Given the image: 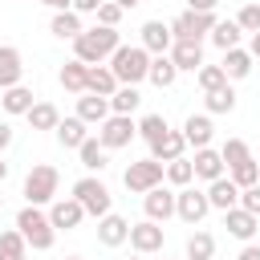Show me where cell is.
<instances>
[{"instance_id":"6da1fadb","label":"cell","mask_w":260,"mask_h":260,"mask_svg":"<svg viewBox=\"0 0 260 260\" xmlns=\"http://www.w3.org/2000/svg\"><path fill=\"white\" fill-rule=\"evenodd\" d=\"M118 45H122L118 28L93 24V28H85V32L73 41V57H77V61H85V65H102L106 57H114V53H118Z\"/></svg>"},{"instance_id":"7a4b0ae2","label":"cell","mask_w":260,"mask_h":260,"mask_svg":"<svg viewBox=\"0 0 260 260\" xmlns=\"http://www.w3.org/2000/svg\"><path fill=\"white\" fill-rule=\"evenodd\" d=\"M16 232L24 236V244H28L32 252H49V248H53V240H57L53 219H49L41 207H32V203H24V207L16 211Z\"/></svg>"},{"instance_id":"3957f363","label":"cell","mask_w":260,"mask_h":260,"mask_svg":"<svg viewBox=\"0 0 260 260\" xmlns=\"http://www.w3.org/2000/svg\"><path fill=\"white\" fill-rule=\"evenodd\" d=\"M110 69H114L118 85H138L150 73V53L142 45H118V53L110 57Z\"/></svg>"},{"instance_id":"277c9868","label":"cell","mask_w":260,"mask_h":260,"mask_svg":"<svg viewBox=\"0 0 260 260\" xmlns=\"http://www.w3.org/2000/svg\"><path fill=\"white\" fill-rule=\"evenodd\" d=\"M57 187H61V175H57V167H49V162H37V167L24 175V203H32V207H41V203H53V199H57Z\"/></svg>"},{"instance_id":"5b68a950","label":"cell","mask_w":260,"mask_h":260,"mask_svg":"<svg viewBox=\"0 0 260 260\" xmlns=\"http://www.w3.org/2000/svg\"><path fill=\"white\" fill-rule=\"evenodd\" d=\"M73 199H77V203L85 207V215H93V219H102V215L114 211V195H110V187H106L102 179H93V175H85V179L73 183Z\"/></svg>"},{"instance_id":"8992f818","label":"cell","mask_w":260,"mask_h":260,"mask_svg":"<svg viewBox=\"0 0 260 260\" xmlns=\"http://www.w3.org/2000/svg\"><path fill=\"white\" fill-rule=\"evenodd\" d=\"M162 179H167V167L154 162V158H138V162H130L126 175H122L126 191H134V195H146V191L162 187Z\"/></svg>"},{"instance_id":"52a82bcc","label":"cell","mask_w":260,"mask_h":260,"mask_svg":"<svg viewBox=\"0 0 260 260\" xmlns=\"http://www.w3.org/2000/svg\"><path fill=\"white\" fill-rule=\"evenodd\" d=\"M219 24V16L215 12H179L175 20H171V32H175V41H203V37H211V28Z\"/></svg>"},{"instance_id":"ba28073f","label":"cell","mask_w":260,"mask_h":260,"mask_svg":"<svg viewBox=\"0 0 260 260\" xmlns=\"http://www.w3.org/2000/svg\"><path fill=\"white\" fill-rule=\"evenodd\" d=\"M134 134H138V122L126 118V114H110V118L98 126V142H102L106 150H122V146H130Z\"/></svg>"},{"instance_id":"9c48e42d","label":"cell","mask_w":260,"mask_h":260,"mask_svg":"<svg viewBox=\"0 0 260 260\" xmlns=\"http://www.w3.org/2000/svg\"><path fill=\"white\" fill-rule=\"evenodd\" d=\"M207 211H211L207 191H199V187H179V191H175V215H179L183 223H191V228H195Z\"/></svg>"},{"instance_id":"30bf717a","label":"cell","mask_w":260,"mask_h":260,"mask_svg":"<svg viewBox=\"0 0 260 260\" xmlns=\"http://www.w3.org/2000/svg\"><path fill=\"white\" fill-rule=\"evenodd\" d=\"M49 219H53L57 232H73V228L85 219V207H81L73 195H65V199H53V203H49Z\"/></svg>"},{"instance_id":"8fae6325","label":"cell","mask_w":260,"mask_h":260,"mask_svg":"<svg viewBox=\"0 0 260 260\" xmlns=\"http://www.w3.org/2000/svg\"><path fill=\"white\" fill-rule=\"evenodd\" d=\"M130 248H134L138 256H150V252H158V248H162V223H154V219L130 223Z\"/></svg>"},{"instance_id":"7c38bea8","label":"cell","mask_w":260,"mask_h":260,"mask_svg":"<svg viewBox=\"0 0 260 260\" xmlns=\"http://www.w3.org/2000/svg\"><path fill=\"white\" fill-rule=\"evenodd\" d=\"M138 32H142V49H146L150 57L171 53V45H175V32H171V24H167V20H146Z\"/></svg>"},{"instance_id":"4fadbf2b","label":"cell","mask_w":260,"mask_h":260,"mask_svg":"<svg viewBox=\"0 0 260 260\" xmlns=\"http://www.w3.org/2000/svg\"><path fill=\"white\" fill-rule=\"evenodd\" d=\"M223 228H228V236H236L240 244H252V236L260 232V215H252V211H244V207H232V211H223Z\"/></svg>"},{"instance_id":"5bb4252c","label":"cell","mask_w":260,"mask_h":260,"mask_svg":"<svg viewBox=\"0 0 260 260\" xmlns=\"http://www.w3.org/2000/svg\"><path fill=\"white\" fill-rule=\"evenodd\" d=\"M126 240H130V219H122L118 211H110V215L98 219V244L102 248H122Z\"/></svg>"},{"instance_id":"9a60e30c","label":"cell","mask_w":260,"mask_h":260,"mask_svg":"<svg viewBox=\"0 0 260 260\" xmlns=\"http://www.w3.org/2000/svg\"><path fill=\"white\" fill-rule=\"evenodd\" d=\"M171 61H175L179 73H199L203 69V41H175Z\"/></svg>"},{"instance_id":"2e32d148","label":"cell","mask_w":260,"mask_h":260,"mask_svg":"<svg viewBox=\"0 0 260 260\" xmlns=\"http://www.w3.org/2000/svg\"><path fill=\"white\" fill-rule=\"evenodd\" d=\"M142 211H146V219H154V223H167V219L175 215V191H167V187H154V191H146V195H142Z\"/></svg>"},{"instance_id":"e0dca14e","label":"cell","mask_w":260,"mask_h":260,"mask_svg":"<svg viewBox=\"0 0 260 260\" xmlns=\"http://www.w3.org/2000/svg\"><path fill=\"white\" fill-rule=\"evenodd\" d=\"M20 77H24V57H20V49H16V45H0V93L12 89V85H20Z\"/></svg>"},{"instance_id":"ac0fdd59","label":"cell","mask_w":260,"mask_h":260,"mask_svg":"<svg viewBox=\"0 0 260 260\" xmlns=\"http://www.w3.org/2000/svg\"><path fill=\"white\" fill-rule=\"evenodd\" d=\"M183 150H187V138H183V130H167L158 142H150V158L154 162H175V158H183Z\"/></svg>"},{"instance_id":"d6986e66","label":"cell","mask_w":260,"mask_h":260,"mask_svg":"<svg viewBox=\"0 0 260 260\" xmlns=\"http://www.w3.org/2000/svg\"><path fill=\"white\" fill-rule=\"evenodd\" d=\"M207 203H211L215 211H232V207H240V187L232 183V175L207 183Z\"/></svg>"},{"instance_id":"ffe728a7","label":"cell","mask_w":260,"mask_h":260,"mask_svg":"<svg viewBox=\"0 0 260 260\" xmlns=\"http://www.w3.org/2000/svg\"><path fill=\"white\" fill-rule=\"evenodd\" d=\"M110 114H114V110H110V98H98V93H81V98H77V118H81L85 126H102Z\"/></svg>"},{"instance_id":"44dd1931","label":"cell","mask_w":260,"mask_h":260,"mask_svg":"<svg viewBox=\"0 0 260 260\" xmlns=\"http://www.w3.org/2000/svg\"><path fill=\"white\" fill-rule=\"evenodd\" d=\"M211 134H215L211 114H191V118L183 122V138H187V146H195V150L211 146Z\"/></svg>"},{"instance_id":"7402d4cb","label":"cell","mask_w":260,"mask_h":260,"mask_svg":"<svg viewBox=\"0 0 260 260\" xmlns=\"http://www.w3.org/2000/svg\"><path fill=\"white\" fill-rule=\"evenodd\" d=\"M191 167H195V179H207V183H215V179H223V154L219 150H211V146H203V150H195V158H191Z\"/></svg>"},{"instance_id":"603a6c76","label":"cell","mask_w":260,"mask_h":260,"mask_svg":"<svg viewBox=\"0 0 260 260\" xmlns=\"http://www.w3.org/2000/svg\"><path fill=\"white\" fill-rule=\"evenodd\" d=\"M49 32H53V37H61V41H77V37L85 32V24H81V16H77L73 8H65V12H53Z\"/></svg>"},{"instance_id":"cb8c5ba5","label":"cell","mask_w":260,"mask_h":260,"mask_svg":"<svg viewBox=\"0 0 260 260\" xmlns=\"http://www.w3.org/2000/svg\"><path fill=\"white\" fill-rule=\"evenodd\" d=\"M57 81H61V89H69V93H85V81H89V65L73 57V61H65V65H61Z\"/></svg>"},{"instance_id":"d4e9b609","label":"cell","mask_w":260,"mask_h":260,"mask_svg":"<svg viewBox=\"0 0 260 260\" xmlns=\"http://www.w3.org/2000/svg\"><path fill=\"white\" fill-rule=\"evenodd\" d=\"M85 93H98V98H114L118 93V77L110 65H89V81H85Z\"/></svg>"},{"instance_id":"484cf974","label":"cell","mask_w":260,"mask_h":260,"mask_svg":"<svg viewBox=\"0 0 260 260\" xmlns=\"http://www.w3.org/2000/svg\"><path fill=\"white\" fill-rule=\"evenodd\" d=\"M53 134H57V142H61L65 150H81V142L89 138V130H85V122H81L77 114H73V118H61V126H57Z\"/></svg>"},{"instance_id":"4316f807","label":"cell","mask_w":260,"mask_h":260,"mask_svg":"<svg viewBox=\"0 0 260 260\" xmlns=\"http://www.w3.org/2000/svg\"><path fill=\"white\" fill-rule=\"evenodd\" d=\"M175 77H179V69H175V61H171V53L150 57V73H146V81H150V85L171 89V85H175Z\"/></svg>"},{"instance_id":"83f0119b","label":"cell","mask_w":260,"mask_h":260,"mask_svg":"<svg viewBox=\"0 0 260 260\" xmlns=\"http://www.w3.org/2000/svg\"><path fill=\"white\" fill-rule=\"evenodd\" d=\"M37 102H32V89L28 85H12V89H4L0 93V110L4 114H28Z\"/></svg>"},{"instance_id":"f1b7e54d","label":"cell","mask_w":260,"mask_h":260,"mask_svg":"<svg viewBox=\"0 0 260 260\" xmlns=\"http://www.w3.org/2000/svg\"><path fill=\"white\" fill-rule=\"evenodd\" d=\"M252 53L248 49H228L223 53V73H228V81H240V77H248L252 73Z\"/></svg>"},{"instance_id":"f546056e","label":"cell","mask_w":260,"mask_h":260,"mask_svg":"<svg viewBox=\"0 0 260 260\" xmlns=\"http://www.w3.org/2000/svg\"><path fill=\"white\" fill-rule=\"evenodd\" d=\"M240 37H244V28H240L236 20H219V24L211 28V45H215L219 53H228V49H240Z\"/></svg>"},{"instance_id":"4dcf8cb0","label":"cell","mask_w":260,"mask_h":260,"mask_svg":"<svg viewBox=\"0 0 260 260\" xmlns=\"http://www.w3.org/2000/svg\"><path fill=\"white\" fill-rule=\"evenodd\" d=\"M24 118H28V126H32V130H57V126H61V114H57V106H53V102H37Z\"/></svg>"},{"instance_id":"1f68e13d","label":"cell","mask_w":260,"mask_h":260,"mask_svg":"<svg viewBox=\"0 0 260 260\" xmlns=\"http://www.w3.org/2000/svg\"><path fill=\"white\" fill-rule=\"evenodd\" d=\"M203 110H207V114H232V110H236V89H232V81H228L223 89L203 93Z\"/></svg>"},{"instance_id":"d6a6232c","label":"cell","mask_w":260,"mask_h":260,"mask_svg":"<svg viewBox=\"0 0 260 260\" xmlns=\"http://www.w3.org/2000/svg\"><path fill=\"white\" fill-rule=\"evenodd\" d=\"M138 102H142L138 85H118V93L110 98V110H114V114H126V118H130V114L138 110Z\"/></svg>"},{"instance_id":"836d02e7","label":"cell","mask_w":260,"mask_h":260,"mask_svg":"<svg viewBox=\"0 0 260 260\" xmlns=\"http://www.w3.org/2000/svg\"><path fill=\"white\" fill-rule=\"evenodd\" d=\"M77 154H81V167H85V171H106V154H110V150H106L98 138H85Z\"/></svg>"},{"instance_id":"e575fe53","label":"cell","mask_w":260,"mask_h":260,"mask_svg":"<svg viewBox=\"0 0 260 260\" xmlns=\"http://www.w3.org/2000/svg\"><path fill=\"white\" fill-rule=\"evenodd\" d=\"M211 256H215V236L211 232L187 236V260H211Z\"/></svg>"},{"instance_id":"d590c367","label":"cell","mask_w":260,"mask_h":260,"mask_svg":"<svg viewBox=\"0 0 260 260\" xmlns=\"http://www.w3.org/2000/svg\"><path fill=\"white\" fill-rule=\"evenodd\" d=\"M219 154H223L228 171H232V167H240V162H252V150H248V142H244V138H228V142L219 146Z\"/></svg>"},{"instance_id":"8d00e7d4","label":"cell","mask_w":260,"mask_h":260,"mask_svg":"<svg viewBox=\"0 0 260 260\" xmlns=\"http://www.w3.org/2000/svg\"><path fill=\"white\" fill-rule=\"evenodd\" d=\"M195 81H199L203 93H211V89H223V85H228V73H223V65H203V69L195 73Z\"/></svg>"},{"instance_id":"74e56055","label":"cell","mask_w":260,"mask_h":260,"mask_svg":"<svg viewBox=\"0 0 260 260\" xmlns=\"http://www.w3.org/2000/svg\"><path fill=\"white\" fill-rule=\"evenodd\" d=\"M167 130H171V126H167V118H162V114H146V118L138 122V138H146V146H150V142H158Z\"/></svg>"},{"instance_id":"f35d334b","label":"cell","mask_w":260,"mask_h":260,"mask_svg":"<svg viewBox=\"0 0 260 260\" xmlns=\"http://www.w3.org/2000/svg\"><path fill=\"white\" fill-rule=\"evenodd\" d=\"M167 179H171L175 187H191V179H195L191 158H175V162H167Z\"/></svg>"},{"instance_id":"ab89813d","label":"cell","mask_w":260,"mask_h":260,"mask_svg":"<svg viewBox=\"0 0 260 260\" xmlns=\"http://www.w3.org/2000/svg\"><path fill=\"white\" fill-rule=\"evenodd\" d=\"M232 183L244 191V187H256L260 183V162L252 158V162H240V167H232Z\"/></svg>"},{"instance_id":"60d3db41","label":"cell","mask_w":260,"mask_h":260,"mask_svg":"<svg viewBox=\"0 0 260 260\" xmlns=\"http://www.w3.org/2000/svg\"><path fill=\"white\" fill-rule=\"evenodd\" d=\"M236 24H240L244 32H260V4H244V8L236 12Z\"/></svg>"},{"instance_id":"b9f144b4","label":"cell","mask_w":260,"mask_h":260,"mask_svg":"<svg viewBox=\"0 0 260 260\" xmlns=\"http://www.w3.org/2000/svg\"><path fill=\"white\" fill-rule=\"evenodd\" d=\"M118 20H122V8H118L114 0H106V4L98 8V24H106V28H118Z\"/></svg>"},{"instance_id":"7bdbcfd3","label":"cell","mask_w":260,"mask_h":260,"mask_svg":"<svg viewBox=\"0 0 260 260\" xmlns=\"http://www.w3.org/2000/svg\"><path fill=\"white\" fill-rule=\"evenodd\" d=\"M240 207H244V211H252V215H260V183L240 191Z\"/></svg>"},{"instance_id":"ee69618b","label":"cell","mask_w":260,"mask_h":260,"mask_svg":"<svg viewBox=\"0 0 260 260\" xmlns=\"http://www.w3.org/2000/svg\"><path fill=\"white\" fill-rule=\"evenodd\" d=\"M102 4H106V0H73V12H77V16H81V12H98Z\"/></svg>"},{"instance_id":"f6af8a7d","label":"cell","mask_w":260,"mask_h":260,"mask_svg":"<svg viewBox=\"0 0 260 260\" xmlns=\"http://www.w3.org/2000/svg\"><path fill=\"white\" fill-rule=\"evenodd\" d=\"M215 4H219V0H187L191 12H215Z\"/></svg>"},{"instance_id":"bcb514c9","label":"cell","mask_w":260,"mask_h":260,"mask_svg":"<svg viewBox=\"0 0 260 260\" xmlns=\"http://www.w3.org/2000/svg\"><path fill=\"white\" fill-rule=\"evenodd\" d=\"M8 146H12V126H8L4 118H0V154H4Z\"/></svg>"},{"instance_id":"7dc6e473","label":"cell","mask_w":260,"mask_h":260,"mask_svg":"<svg viewBox=\"0 0 260 260\" xmlns=\"http://www.w3.org/2000/svg\"><path fill=\"white\" fill-rule=\"evenodd\" d=\"M236 260H260V244H244Z\"/></svg>"},{"instance_id":"c3c4849f","label":"cell","mask_w":260,"mask_h":260,"mask_svg":"<svg viewBox=\"0 0 260 260\" xmlns=\"http://www.w3.org/2000/svg\"><path fill=\"white\" fill-rule=\"evenodd\" d=\"M41 4H49L53 12H65V8H73V0H41Z\"/></svg>"},{"instance_id":"681fc988","label":"cell","mask_w":260,"mask_h":260,"mask_svg":"<svg viewBox=\"0 0 260 260\" xmlns=\"http://www.w3.org/2000/svg\"><path fill=\"white\" fill-rule=\"evenodd\" d=\"M248 53L260 61V32H252V41H248Z\"/></svg>"},{"instance_id":"f907efd6","label":"cell","mask_w":260,"mask_h":260,"mask_svg":"<svg viewBox=\"0 0 260 260\" xmlns=\"http://www.w3.org/2000/svg\"><path fill=\"white\" fill-rule=\"evenodd\" d=\"M114 4H118V8H122V12H130V8H138V4H142V0H114Z\"/></svg>"},{"instance_id":"816d5d0a","label":"cell","mask_w":260,"mask_h":260,"mask_svg":"<svg viewBox=\"0 0 260 260\" xmlns=\"http://www.w3.org/2000/svg\"><path fill=\"white\" fill-rule=\"evenodd\" d=\"M4 179H8V162L0 158V183H4Z\"/></svg>"},{"instance_id":"f5cc1de1","label":"cell","mask_w":260,"mask_h":260,"mask_svg":"<svg viewBox=\"0 0 260 260\" xmlns=\"http://www.w3.org/2000/svg\"><path fill=\"white\" fill-rule=\"evenodd\" d=\"M0 260H28V256H4V252H0Z\"/></svg>"},{"instance_id":"db71d44e","label":"cell","mask_w":260,"mask_h":260,"mask_svg":"<svg viewBox=\"0 0 260 260\" xmlns=\"http://www.w3.org/2000/svg\"><path fill=\"white\" fill-rule=\"evenodd\" d=\"M69 260H81V256H69Z\"/></svg>"},{"instance_id":"11a10c76","label":"cell","mask_w":260,"mask_h":260,"mask_svg":"<svg viewBox=\"0 0 260 260\" xmlns=\"http://www.w3.org/2000/svg\"><path fill=\"white\" fill-rule=\"evenodd\" d=\"M0 207H4V195H0Z\"/></svg>"},{"instance_id":"9f6ffc18","label":"cell","mask_w":260,"mask_h":260,"mask_svg":"<svg viewBox=\"0 0 260 260\" xmlns=\"http://www.w3.org/2000/svg\"><path fill=\"white\" fill-rule=\"evenodd\" d=\"M134 260H142V256H134Z\"/></svg>"}]
</instances>
